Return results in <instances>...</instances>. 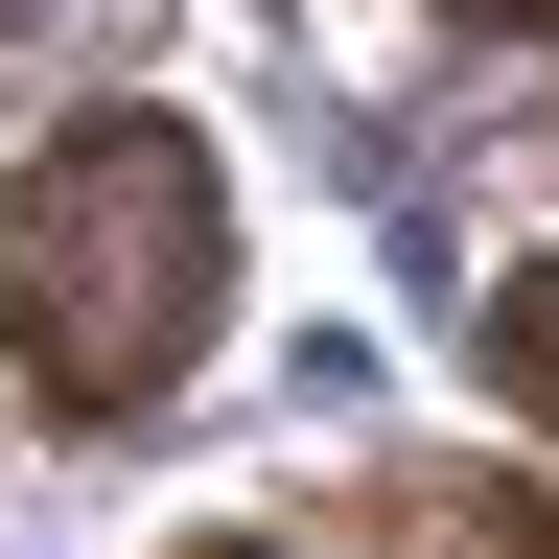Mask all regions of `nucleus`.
Wrapping results in <instances>:
<instances>
[{"label":"nucleus","mask_w":559,"mask_h":559,"mask_svg":"<svg viewBox=\"0 0 559 559\" xmlns=\"http://www.w3.org/2000/svg\"><path fill=\"white\" fill-rule=\"evenodd\" d=\"M234 326V164L164 117V94H94L0 164V396L117 443L164 419Z\"/></svg>","instance_id":"1"},{"label":"nucleus","mask_w":559,"mask_h":559,"mask_svg":"<svg viewBox=\"0 0 559 559\" xmlns=\"http://www.w3.org/2000/svg\"><path fill=\"white\" fill-rule=\"evenodd\" d=\"M349 536H373V559H559V489H513V466H396Z\"/></svg>","instance_id":"2"},{"label":"nucleus","mask_w":559,"mask_h":559,"mask_svg":"<svg viewBox=\"0 0 559 559\" xmlns=\"http://www.w3.org/2000/svg\"><path fill=\"white\" fill-rule=\"evenodd\" d=\"M489 396L559 443V257H513V280H489Z\"/></svg>","instance_id":"3"},{"label":"nucleus","mask_w":559,"mask_h":559,"mask_svg":"<svg viewBox=\"0 0 559 559\" xmlns=\"http://www.w3.org/2000/svg\"><path fill=\"white\" fill-rule=\"evenodd\" d=\"M466 24H513V47H559V0H466Z\"/></svg>","instance_id":"4"},{"label":"nucleus","mask_w":559,"mask_h":559,"mask_svg":"<svg viewBox=\"0 0 559 559\" xmlns=\"http://www.w3.org/2000/svg\"><path fill=\"white\" fill-rule=\"evenodd\" d=\"M187 559H280V536H187Z\"/></svg>","instance_id":"5"}]
</instances>
